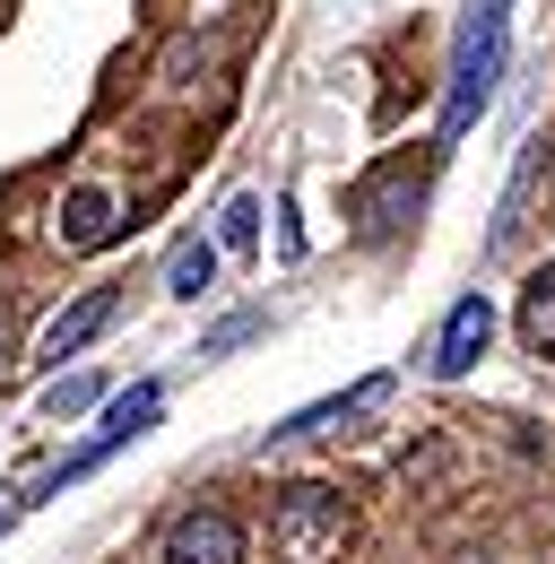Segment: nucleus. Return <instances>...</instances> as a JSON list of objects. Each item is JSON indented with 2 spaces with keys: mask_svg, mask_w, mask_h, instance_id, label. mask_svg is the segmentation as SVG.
<instances>
[{
  "mask_svg": "<svg viewBox=\"0 0 555 564\" xmlns=\"http://www.w3.org/2000/svg\"><path fill=\"white\" fill-rule=\"evenodd\" d=\"M217 243H226V252H252V243H261V200H226V217H217Z\"/></svg>",
  "mask_w": 555,
  "mask_h": 564,
  "instance_id": "obj_11",
  "label": "nucleus"
},
{
  "mask_svg": "<svg viewBox=\"0 0 555 564\" xmlns=\"http://www.w3.org/2000/svg\"><path fill=\"white\" fill-rule=\"evenodd\" d=\"M0 365H9V322H0Z\"/></svg>",
  "mask_w": 555,
  "mask_h": 564,
  "instance_id": "obj_14",
  "label": "nucleus"
},
{
  "mask_svg": "<svg viewBox=\"0 0 555 564\" xmlns=\"http://www.w3.org/2000/svg\"><path fill=\"white\" fill-rule=\"evenodd\" d=\"M156 409H165V391H156V382H139V391H122V400L105 409V425H96V443H87V452L69 460V469L53 478V487H69V478H87V469H96L105 452H122V443H139V434L156 425Z\"/></svg>",
  "mask_w": 555,
  "mask_h": 564,
  "instance_id": "obj_4",
  "label": "nucleus"
},
{
  "mask_svg": "<svg viewBox=\"0 0 555 564\" xmlns=\"http://www.w3.org/2000/svg\"><path fill=\"white\" fill-rule=\"evenodd\" d=\"M252 330H261V313H235V322H217V330H208V348H200V356H226V348H243Z\"/></svg>",
  "mask_w": 555,
  "mask_h": 564,
  "instance_id": "obj_13",
  "label": "nucleus"
},
{
  "mask_svg": "<svg viewBox=\"0 0 555 564\" xmlns=\"http://www.w3.org/2000/svg\"><path fill=\"white\" fill-rule=\"evenodd\" d=\"M270 539H278L286 564H339L347 539H356V521H347V503L322 487V478H295L270 512Z\"/></svg>",
  "mask_w": 555,
  "mask_h": 564,
  "instance_id": "obj_2",
  "label": "nucleus"
},
{
  "mask_svg": "<svg viewBox=\"0 0 555 564\" xmlns=\"http://www.w3.org/2000/svg\"><path fill=\"white\" fill-rule=\"evenodd\" d=\"M113 313H122V286H87L69 313H53V330H44V365L78 356L87 339H96V330H105V322H113Z\"/></svg>",
  "mask_w": 555,
  "mask_h": 564,
  "instance_id": "obj_6",
  "label": "nucleus"
},
{
  "mask_svg": "<svg viewBox=\"0 0 555 564\" xmlns=\"http://www.w3.org/2000/svg\"><path fill=\"white\" fill-rule=\"evenodd\" d=\"M503 53H512V0H469V9H460V35H451L443 140H460L486 113V96H494V78H503Z\"/></svg>",
  "mask_w": 555,
  "mask_h": 564,
  "instance_id": "obj_1",
  "label": "nucleus"
},
{
  "mask_svg": "<svg viewBox=\"0 0 555 564\" xmlns=\"http://www.w3.org/2000/svg\"><path fill=\"white\" fill-rule=\"evenodd\" d=\"M53 226H62V243H69V252H105V243L122 235V209H113V192L78 183V192L62 200V217H53Z\"/></svg>",
  "mask_w": 555,
  "mask_h": 564,
  "instance_id": "obj_7",
  "label": "nucleus"
},
{
  "mask_svg": "<svg viewBox=\"0 0 555 564\" xmlns=\"http://www.w3.org/2000/svg\"><path fill=\"white\" fill-rule=\"evenodd\" d=\"M165 564H243V521L217 512V503H192L165 521Z\"/></svg>",
  "mask_w": 555,
  "mask_h": 564,
  "instance_id": "obj_3",
  "label": "nucleus"
},
{
  "mask_svg": "<svg viewBox=\"0 0 555 564\" xmlns=\"http://www.w3.org/2000/svg\"><path fill=\"white\" fill-rule=\"evenodd\" d=\"M208 286H217V243L183 235V243H174V261H165V295H174V304H200Z\"/></svg>",
  "mask_w": 555,
  "mask_h": 564,
  "instance_id": "obj_10",
  "label": "nucleus"
},
{
  "mask_svg": "<svg viewBox=\"0 0 555 564\" xmlns=\"http://www.w3.org/2000/svg\"><path fill=\"white\" fill-rule=\"evenodd\" d=\"M486 339H494V304H486V295H460V304H451V322H443V339H434V373H443V382H460V373L486 356Z\"/></svg>",
  "mask_w": 555,
  "mask_h": 564,
  "instance_id": "obj_5",
  "label": "nucleus"
},
{
  "mask_svg": "<svg viewBox=\"0 0 555 564\" xmlns=\"http://www.w3.org/2000/svg\"><path fill=\"white\" fill-rule=\"evenodd\" d=\"M382 400H391V373H364V382H347L339 400H313V409H295V417L270 425V434H278V443H286V434H330V425L364 417V409H382Z\"/></svg>",
  "mask_w": 555,
  "mask_h": 564,
  "instance_id": "obj_8",
  "label": "nucleus"
},
{
  "mask_svg": "<svg viewBox=\"0 0 555 564\" xmlns=\"http://www.w3.org/2000/svg\"><path fill=\"white\" fill-rule=\"evenodd\" d=\"M512 322H521V348L555 365V261H547L530 286H521V313H512Z\"/></svg>",
  "mask_w": 555,
  "mask_h": 564,
  "instance_id": "obj_9",
  "label": "nucleus"
},
{
  "mask_svg": "<svg viewBox=\"0 0 555 564\" xmlns=\"http://www.w3.org/2000/svg\"><path fill=\"white\" fill-rule=\"evenodd\" d=\"M78 409H96V373H62L44 391V417H78Z\"/></svg>",
  "mask_w": 555,
  "mask_h": 564,
  "instance_id": "obj_12",
  "label": "nucleus"
}]
</instances>
